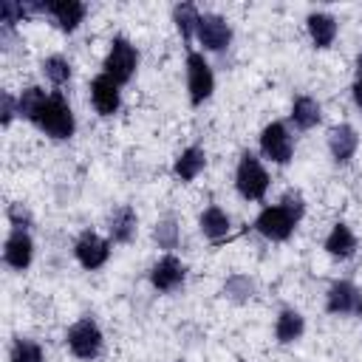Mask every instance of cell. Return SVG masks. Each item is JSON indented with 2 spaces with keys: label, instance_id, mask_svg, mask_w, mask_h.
<instances>
[{
  "label": "cell",
  "instance_id": "1",
  "mask_svg": "<svg viewBox=\"0 0 362 362\" xmlns=\"http://www.w3.org/2000/svg\"><path fill=\"white\" fill-rule=\"evenodd\" d=\"M303 215H305V201H303L300 189H286L277 204H266L257 212V218H255L252 226L266 240L283 243V240H288L294 235V229L303 221Z\"/></svg>",
  "mask_w": 362,
  "mask_h": 362
},
{
  "label": "cell",
  "instance_id": "2",
  "mask_svg": "<svg viewBox=\"0 0 362 362\" xmlns=\"http://www.w3.org/2000/svg\"><path fill=\"white\" fill-rule=\"evenodd\" d=\"M31 124H34L40 133H45L48 139H54V141H68V139L76 133V116H74L68 99H65L59 90H51V93L42 99V105L37 107Z\"/></svg>",
  "mask_w": 362,
  "mask_h": 362
},
{
  "label": "cell",
  "instance_id": "3",
  "mask_svg": "<svg viewBox=\"0 0 362 362\" xmlns=\"http://www.w3.org/2000/svg\"><path fill=\"white\" fill-rule=\"evenodd\" d=\"M65 345L71 351V356L82 359V362H90L102 354L105 348V334L99 328V322L93 317H79L76 322L68 325L65 331Z\"/></svg>",
  "mask_w": 362,
  "mask_h": 362
},
{
  "label": "cell",
  "instance_id": "4",
  "mask_svg": "<svg viewBox=\"0 0 362 362\" xmlns=\"http://www.w3.org/2000/svg\"><path fill=\"white\" fill-rule=\"evenodd\" d=\"M235 189L243 201H263L269 192V173L255 153H240L235 167Z\"/></svg>",
  "mask_w": 362,
  "mask_h": 362
},
{
  "label": "cell",
  "instance_id": "5",
  "mask_svg": "<svg viewBox=\"0 0 362 362\" xmlns=\"http://www.w3.org/2000/svg\"><path fill=\"white\" fill-rule=\"evenodd\" d=\"M215 93V74L212 65L206 62L204 51L189 48L187 51V96L192 107H201L206 99H212Z\"/></svg>",
  "mask_w": 362,
  "mask_h": 362
},
{
  "label": "cell",
  "instance_id": "6",
  "mask_svg": "<svg viewBox=\"0 0 362 362\" xmlns=\"http://www.w3.org/2000/svg\"><path fill=\"white\" fill-rule=\"evenodd\" d=\"M139 71V51L127 37H113L110 48L105 54L102 62V74H107L110 79H116L119 85H127Z\"/></svg>",
  "mask_w": 362,
  "mask_h": 362
},
{
  "label": "cell",
  "instance_id": "7",
  "mask_svg": "<svg viewBox=\"0 0 362 362\" xmlns=\"http://www.w3.org/2000/svg\"><path fill=\"white\" fill-rule=\"evenodd\" d=\"M257 144H260L263 158L272 161V164H277V167H286V164L294 158V136H291L288 124L280 122V119L269 122V124L260 130Z\"/></svg>",
  "mask_w": 362,
  "mask_h": 362
},
{
  "label": "cell",
  "instance_id": "8",
  "mask_svg": "<svg viewBox=\"0 0 362 362\" xmlns=\"http://www.w3.org/2000/svg\"><path fill=\"white\" fill-rule=\"evenodd\" d=\"M150 277V286L158 291V294H173L178 291L184 283H187V263L173 255V252H164L147 272Z\"/></svg>",
  "mask_w": 362,
  "mask_h": 362
},
{
  "label": "cell",
  "instance_id": "9",
  "mask_svg": "<svg viewBox=\"0 0 362 362\" xmlns=\"http://www.w3.org/2000/svg\"><path fill=\"white\" fill-rule=\"evenodd\" d=\"M110 246H113L110 238H102L99 232L85 229V232H79L76 240H74V257H76V263H79L85 272H96V269H102V266L107 263Z\"/></svg>",
  "mask_w": 362,
  "mask_h": 362
},
{
  "label": "cell",
  "instance_id": "10",
  "mask_svg": "<svg viewBox=\"0 0 362 362\" xmlns=\"http://www.w3.org/2000/svg\"><path fill=\"white\" fill-rule=\"evenodd\" d=\"M34 8H37V14L51 17L54 25L65 34H74L88 14V6L79 0H37Z\"/></svg>",
  "mask_w": 362,
  "mask_h": 362
},
{
  "label": "cell",
  "instance_id": "11",
  "mask_svg": "<svg viewBox=\"0 0 362 362\" xmlns=\"http://www.w3.org/2000/svg\"><path fill=\"white\" fill-rule=\"evenodd\" d=\"M195 40H198V45H201L204 51H212V54L226 51L229 42H232V25H229V20H226L223 14L206 11V14H201V20H198Z\"/></svg>",
  "mask_w": 362,
  "mask_h": 362
},
{
  "label": "cell",
  "instance_id": "12",
  "mask_svg": "<svg viewBox=\"0 0 362 362\" xmlns=\"http://www.w3.org/2000/svg\"><path fill=\"white\" fill-rule=\"evenodd\" d=\"M34 260V240L28 229H8L3 240V263L14 272H25Z\"/></svg>",
  "mask_w": 362,
  "mask_h": 362
},
{
  "label": "cell",
  "instance_id": "13",
  "mask_svg": "<svg viewBox=\"0 0 362 362\" xmlns=\"http://www.w3.org/2000/svg\"><path fill=\"white\" fill-rule=\"evenodd\" d=\"M88 90H90V105L99 116H113L122 107V85L107 74H96Z\"/></svg>",
  "mask_w": 362,
  "mask_h": 362
},
{
  "label": "cell",
  "instance_id": "14",
  "mask_svg": "<svg viewBox=\"0 0 362 362\" xmlns=\"http://www.w3.org/2000/svg\"><path fill=\"white\" fill-rule=\"evenodd\" d=\"M359 300H362V288L354 286L351 280H334L325 291V311L328 314H356L359 308Z\"/></svg>",
  "mask_w": 362,
  "mask_h": 362
},
{
  "label": "cell",
  "instance_id": "15",
  "mask_svg": "<svg viewBox=\"0 0 362 362\" xmlns=\"http://www.w3.org/2000/svg\"><path fill=\"white\" fill-rule=\"evenodd\" d=\"M356 150H359V133L354 124L339 122L328 130V153H331L334 164H339V167L348 164L356 156Z\"/></svg>",
  "mask_w": 362,
  "mask_h": 362
},
{
  "label": "cell",
  "instance_id": "16",
  "mask_svg": "<svg viewBox=\"0 0 362 362\" xmlns=\"http://www.w3.org/2000/svg\"><path fill=\"white\" fill-rule=\"evenodd\" d=\"M136 232H139V215H136V209L130 204H119L107 215V238H110V243L124 246V243H130L136 238Z\"/></svg>",
  "mask_w": 362,
  "mask_h": 362
},
{
  "label": "cell",
  "instance_id": "17",
  "mask_svg": "<svg viewBox=\"0 0 362 362\" xmlns=\"http://www.w3.org/2000/svg\"><path fill=\"white\" fill-rule=\"evenodd\" d=\"M305 31H308L314 48H322V51H325V48L334 45V40H337V34H339V23H337V17L328 14V11H311V14L305 17Z\"/></svg>",
  "mask_w": 362,
  "mask_h": 362
},
{
  "label": "cell",
  "instance_id": "18",
  "mask_svg": "<svg viewBox=\"0 0 362 362\" xmlns=\"http://www.w3.org/2000/svg\"><path fill=\"white\" fill-rule=\"evenodd\" d=\"M322 249H325L334 260H351V257L356 255V235H354V229H351L348 223L337 221V223L331 226V232L325 235Z\"/></svg>",
  "mask_w": 362,
  "mask_h": 362
},
{
  "label": "cell",
  "instance_id": "19",
  "mask_svg": "<svg viewBox=\"0 0 362 362\" xmlns=\"http://www.w3.org/2000/svg\"><path fill=\"white\" fill-rule=\"evenodd\" d=\"M204 167H206V150L201 144H189V147H184L178 153V158L173 164V175L181 184H189L204 173Z\"/></svg>",
  "mask_w": 362,
  "mask_h": 362
},
{
  "label": "cell",
  "instance_id": "20",
  "mask_svg": "<svg viewBox=\"0 0 362 362\" xmlns=\"http://www.w3.org/2000/svg\"><path fill=\"white\" fill-rule=\"evenodd\" d=\"M198 229L206 240L212 243H221L223 238H229V229H232V221L226 215V209H221L218 204H209L201 215H198Z\"/></svg>",
  "mask_w": 362,
  "mask_h": 362
},
{
  "label": "cell",
  "instance_id": "21",
  "mask_svg": "<svg viewBox=\"0 0 362 362\" xmlns=\"http://www.w3.org/2000/svg\"><path fill=\"white\" fill-rule=\"evenodd\" d=\"M288 122H291L297 130H314V127L322 122V107H320V102H317L314 96H308V93L294 96Z\"/></svg>",
  "mask_w": 362,
  "mask_h": 362
},
{
  "label": "cell",
  "instance_id": "22",
  "mask_svg": "<svg viewBox=\"0 0 362 362\" xmlns=\"http://www.w3.org/2000/svg\"><path fill=\"white\" fill-rule=\"evenodd\" d=\"M303 334H305V317H303L297 308H291V305L280 308V314H277V320H274V339H277L280 345H291V342H297Z\"/></svg>",
  "mask_w": 362,
  "mask_h": 362
},
{
  "label": "cell",
  "instance_id": "23",
  "mask_svg": "<svg viewBox=\"0 0 362 362\" xmlns=\"http://www.w3.org/2000/svg\"><path fill=\"white\" fill-rule=\"evenodd\" d=\"M198 20H201V11L195 3H178L173 6V23L181 34L184 42H192L195 40V31H198Z\"/></svg>",
  "mask_w": 362,
  "mask_h": 362
},
{
  "label": "cell",
  "instance_id": "24",
  "mask_svg": "<svg viewBox=\"0 0 362 362\" xmlns=\"http://www.w3.org/2000/svg\"><path fill=\"white\" fill-rule=\"evenodd\" d=\"M40 68H42V76H45L54 88L68 85V82H71V76H74L71 59H68V57H62V54H51V57H45Z\"/></svg>",
  "mask_w": 362,
  "mask_h": 362
},
{
  "label": "cell",
  "instance_id": "25",
  "mask_svg": "<svg viewBox=\"0 0 362 362\" xmlns=\"http://www.w3.org/2000/svg\"><path fill=\"white\" fill-rule=\"evenodd\" d=\"M8 362H45V351L31 337H14L8 345Z\"/></svg>",
  "mask_w": 362,
  "mask_h": 362
},
{
  "label": "cell",
  "instance_id": "26",
  "mask_svg": "<svg viewBox=\"0 0 362 362\" xmlns=\"http://www.w3.org/2000/svg\"><path fill=\"white\" fill-rule=\"evenodd\" d=\"M153 240H156L158 249H164V252L178 249V243H181V226H178V221H175L173 215L158 218L156 226H153Z\"/></svg>",
  "mask_w": 362,
  "mask_h": 362
},
{
  "label": "cell",
  "instance_id": "27",
  "mask_svg": "<svg viewBox=\"0 0 362 362\" xmlns=\"http://www.w3.org/2000/svg\"><path fill=\"white\" fill-rule=\"evenodd\" d=\"M252 294H255V280L249 274H232V277H226L223 297H229L235 303H246Z\"/></svg>",
  "mask_w": 362,
  "mask_h": 362
},
{
  "label": "cell",
  "instance_id": "28",
  "mask_svg": "<svg viewBox=\"0 0 362 362\" xmlns=\"http://www.w3.org/2000/svg\"><path fill=\"white\" fill-rule=\"evenodd\" d=\"M48 93L40 88V85H28V88H23V93L17 96V107H20V116L25 119V122H31L34 119V113H37V107L42 105V99H45Z\"/></svg>",
  "mask_w": 362,
  "mask_h": 362
},
{
  "label": "cell",
  "instance_id": "29",
  "mask_svg": "<svg viewBox=\"0 0 362 362\" xmlns=\"http://www.w3.org/2000/svg\"><path fill=\"white\" fill-rule=\"evenodd\" d=\"M6 218H8L11 229H31V223H34L31 212H28L23 204H8V209H6Z\"/></svg>",
  "mask_w": 362,
  "mask_h": 362
},
{
  "label": "cell",
  "instance_id": "30",
  "mask_svg": "<svg viewBox=\"0 0 362 362\" xmlns=\"http://www.w3.org/2000/svg\"><path fill=\"white\" fill-rule=\"evenodd\" d=\"M14 116H20V107H17V96H11L8 90L0 93V124L8 127L14 122Z\"/></svg>",
  "mask_w": 362,
  "mask_h": 362
},
{
  "label": "cell",
  "instance_id": "31",
  "mask_svg": "<svg viewBox=\"0 0 362 362\" xmlns=\"http://www.w3.org/2000/svg\"><path fill=\"white\" fill-rule=\"evenodd\" d=\"M351 96L354 105L362 110V51L356 54V65H354V82H351Z\"/></svg>",
  "mask_w": 362,
  "mask_h": 362
},
{
  "label": "cell",
  "instance_id": "32",
  "mask_svg": "<svg viewBox=\"0 0 362 362\" xmlns=\"http://www.w3.org/2000/svg\"><path fill=\"white\" fill-rule=\"evenodd\" d=\"M356 314H359V320H362V300H359V308H356Z\"/></svg>",
  "mask_w": 362,
  "mask_h": 362
}]
</instances>
